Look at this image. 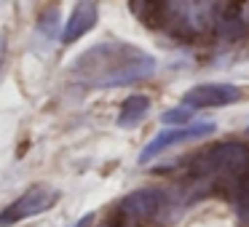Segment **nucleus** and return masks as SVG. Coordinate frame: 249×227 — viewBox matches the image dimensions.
Wrapping results in <instances>:
<instances>
[{
  "label": "nucleus",
  "instance_id": "nucleus-8",
  "mask_svg": "<svg viewBox=\"0 0 249 227\" xmlns=\"http://www.w3.org/2000/svg\"><path fill=\"white\" fill-rule=\"evenodd\" d=\"M97 0H78V6L72 8L70 19L65 22V30H62V43H75L86 32H91L94 24H97Z\"/></svg>",
  "mask_w": 249,
  "mask_h": 227
},
{
  "label": "nucleus",
  "instance_id": "nucleus-11",
  "mask_svg": "<svg viewBox=\"0 0 249 227\" xmlns=\"http://www.w3.org/2000/svg\"><path fill=\"white\" fill-rule=\"evenodd\" d=\"M91 222H94V214H86L75 222V227H91Z\"/></svg>",
  "mask_w": 249,
  "mask_h": 227
},
{
  "label": "nucleus",
  "instance_id": "nucleus-4",
  "mask_svg": "<svg viewBox=\"0 0 249 227\" xmlns=\"http://www.w3.org/2000/svg\"><path fill=\"white\" fill-rule=\"evenodd\" d=\"M56 200H59V193L54 187H49V184H33L27 193H22L14 203H8L6 209L0 211V227L17 225L22 219L43 214L51 206H56Z\"/></svg>",
  "mask_w": 249,
  "mask_h": 227
},
{
  "label": "nucleus",
  "instance_id": "nucleus-10",
  "mask_svg": "<svg viewBox=\"0 0 249 227\" xmlns=\"http://www.w3.org/2000/svg\"><path fill=\"white\" fill-rule=\"evenodd\" d=\"M190 115H193V110H188V107H182V104H179L177 110H169V113H163V123L188 126V123H190Z\"/></svg>",
  "mask_w": 249,
  "mask_h": 227
},
{
  "label": "nucleus",
  "instance_id": "nucleus-2",
  "mask_svg": "<svg viewBox=\"0 0 249 227\" xmlns=\"http://www.w3.org/2000/svg\"><path fill=\"white\" fill-rule=\"evenodd\" d=\"M249 168V147L241 142H222L196 155L190 163L193 179L214 182V179H238Z\"/></svg>",
  "mask_w": 249,
  "mask_h": 227
},
{
  "label": "nucleus",
  "instance_id": "nucleus-6",
  "mask_svg": "<svg viewBox=\"0 0 249 227\" xmlns=\"http://www.w3.org/2000/svg\"><path fill=\"white\" fill-rule=\"evenodd\" d=\"M169 209V193L163 190H134L118 203V216L129 222H145Z\"/></svg>",
  "mask_w": 249,
  "mask_h": 227
},
{
  "label": "nucleus",
  "instance_id": "nucleus-9",
  "mask_svg": "<svg viewBox=\"0 0 249 227\" xmlns=\"http://www.w3.org/2000/svg\"><path fill=\"white\" fill-rule=\"evenodd\" d=\"M150 113V99L142 97V94H134L129 97L124 104H121V113H118V126H137L145 115Z\"/></svg>",
  "mask_w": 249,
  "mask_h": 227
},
{
  "label": "nucleus",
  "instance_id": "nucleus-5",
  "mask_svg": "<svg viewBox=\"0 0 249 227\" xmlns=\"http://www.w3.org/2000/svg\"><path fill=\"white\" fill-rule=\"evenodd\" d=\"M217 126L212 120H198V123H188V126H177V129H163L153 136L150 142L145 145V150L140 152V163H150L153 158H158L163 150L174 145H182V142H196V139H204V136L214 134Z\"/></svg>",
  "mask_w": 249,
  "mask_h": 227
},
{
  "label": "nucleus",
  "instance_id": "nucleus-12",
  "mask_svg": "<svg viewBox=\"0 0 249 227\" xmlns=\"http://www.w3.org/2000/svg\"><path fill=\"white\" fill-rule=\"evenodd\" d=\"M105 227H137V222H129V219H118V222H110Z\"/></svg>",
  "mask_w": 249,
  "mask_h": 227
},
{
  "label": "nucleus",
  "instance_id": "nucleus-1",
  "mask_svg": "<svg viewBox=\"0 0 249 227\" xmlns=\"http://www.w3.org/2000/svg\"><path fill=\"white\" fill-rule=\"evenodd\" d=\"M156 72V59L147 51L124 40H102L86 49L70 67V78L86 88H121L147 81Z\"/></svg>",
  "mask_w": 249,
  "mask_h": 227
},
{
  "label": "nucleus",
  "instance_id": "nucleus-7",
  "mask_svg": "<svg viewBox=\"0 0 249 227\" xmlns=\"http://www.w3.org/2000/svg\"><path fill=\"white\" fill-rule=\"evenodd\" d=\"M241 99V88L233 83H201L185 91L182 107L188 110H201V107H225Z\"/></svg>",
  "mask_w": 249,
  "mask_h": 227
},
{
  "label": "nucleus",
  "instance_id": "nucleus-3",
  "mask_svg": "<svg viewBox=\"0 0 249 227\" xmlns=\"http://www.w3.org/2000/svg\"><path fill=\"white\" fill-rule=\"evenodd\" d=\"M217 22V0H163L161 24L179 35H201Z\"/></svg>",
  "mask_w": 249,
  "mask_h": 227
}]
</instances>
